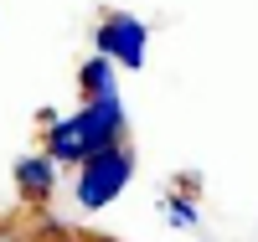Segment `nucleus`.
<instances>
[{"label":"nucleus","mask_w":258,"mask_h":242,"mask_svg":"<svg viewBox=\"0 0 258 242\" xmlns=\"http://www.w3.org/2000/svg\"><path fill=\"white\" fill-rule=\"evenodd\" d=\"M98 57H119L124 67H140L145 62V26L129 16H114L109 26L98 31Z\"/></svg>","instance_id":"obj_3"},{"label":"nucleus","mask_w":258,"mask_h":242,"mask_svg":"<svg viewBox=\"0 0 258 242\" xmlns=\"http://www.w3.org/2000/svg\"><path fill=\"white\" fill-rule=\"evenodd\" d=\"M21 186H31V191L41 196V191L52 186V170L41 165V160H21Z\"/></svg>","instance_id":"obj_5"},{"label":"nucleus","mask_w":258,"mask_h":242,"mask_svg":"<svg viewBox=\"0 0 258 242\" xmlns=\"http://www.w3.org/2000/svg\"><path fill=\"white\" fill-rule=\"evenodd\" d=\"M124 186H129V155H119V149L109 144V149H98V155H88V165H83V175H78V201L88 206V211H98V206H109Z\"/></svg>","instance_id":"obj_2"},{"label":"nucleus","mask_w":258,"mask_h":242,"mask_svg":"<svg viewBox=\"0 0 258 242\" xmlns=\"http://www.w3.org/2000/svg\"><path fill=\"white\" fill-rule=\"evenodd\" d=\"M119 98L114 93H103V98H93L83 114H73V119H62L57 129H52V155L57 160H88V155H98V149H109L114 139H119Z\"/></svg>","instance_id":"obj_1"},{"label":"nucleus","mask_w":258,"mask_h":242,"mask_svg":"<svg viewBox=\"0 0 258 242\" xmlns=\"http://www.w3.org/2000/svg\"><path fill=\"white\" fill-rule=\"evenodd\" d=\"M83 83H88V93H93V98H103V93H114V77H109V57H98V62H88V72H83Z\"/></svg>","instance_id":"obj_4"}]
</instances>
